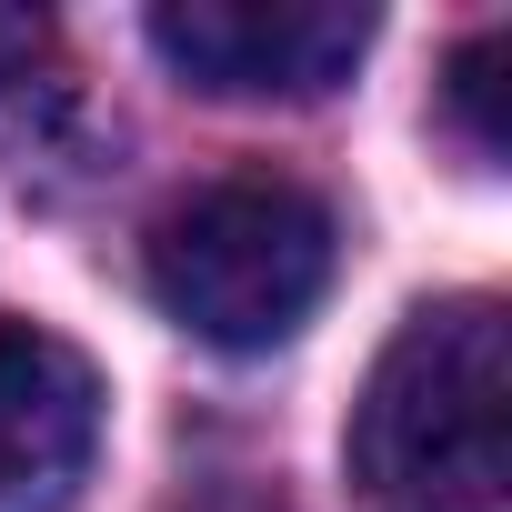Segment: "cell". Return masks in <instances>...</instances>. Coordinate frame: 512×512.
<instances>
[{"label":"cell","mask_w":512,"mask_h":512,"mask_svg":"<svg viewBox=\"0 0 512 512\" xmlns=\"http://www.w3.org/2000/svg\"><path fill=\"white\" fill-rule=\"evenodd\" d=\"M352 482L392 512H462L512 482V322L462 292L392 332L352 402Z\"/></svg>","instance_id":"obj_1"},{"label":"cell","mask_w":512,"mask_h":512,"mask_svg":"<svg viewBox=\"0 0 512 512\" xmlns=\"http://www.w3.org/2000/svg\"><path fill=\"white\" fill-rule=\"evenodd\" d=\"M332 262H342L332 211L302 181L241 171V181H211L181 211H161V231H151V302L181 332L221 342V352H272V342H292L322 312Z\"/></svg>","instance_id":"obj_2"},{"label":"cell","mask_w":512,"mask_h":512,"mask_svg":"<svg viewBox=\"0 0 512 512\" xmlns=\"http://www.w3.org/2000/svg\"><path fill=\"white\" fill-rule=\"evenodd\" d=\"M151 51L221 101H322L372 51V11L352 0H161Z\"/></svg>","instance_id":"obj_3"},{"label":"cell","mask_w":512,"mask_h":512,"mask_svg":"<svg viewBox=\"0 0 512 512\" xmlns=\"http://www.w3.org/2000/svg\"><path fill=\"white\" fill-rule=\"evenodd\" d=\"M91 462L101 372L41 322H0V512H71Z\"/></svg>","instance_id":"obj_4"},{"label":"cell","mask_w":512,"mask_h":512,"mask_svg":"<svg viewBox=\"0 0 512 512\" xmlns=\"http://www.w3.org/2000/svg\"><path fill=\"white\" fill-rule=\"evenodd\" d=\"M502 71H512V31H482V41L452 51V81H442V91H452L472 151H502V141H512V121H502Z\"/></svg>","instance_id":"obj_5"},{"label":"cell","mask_w":512,"mask_h":512,"mask_svg":"<svg viewBox=\"0 0 512 512\" xmlns=\"http://www.w3.org/2000/svg\"><path fill=\"white\" fill-rule=\"evenodd\" d=\"M41 41H51V31H41L31 11H0V81H21V71L41 61Z\"/></svg>","instance_id":"obj_6"},{"label":"cell","mask_w":512,"mask_h":512,"mask_svg":"<svg viewBox=\"0 0 512 512\" xmlns=\"http://www.w3.org/2000/svg\"><path fill=\"white\" fill-rule=\"evenodd\" d=\"M211 512H282V502H262V492H221Z\"/></svg>","instance_id":"obj_7"}]
</instances>
